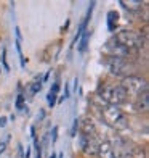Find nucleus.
Returning a JSON list of instances; mask_svg holds the SVG:
<instances>
[{"instance_id":"nucleus-8","label":"nucleus","mask_w":149,"mask_h":158,"mask_svg":"<svg viewBox=\"0 0 149 158\" xmlns=\"http://www.w3.org/2000/svg\"><path fill=\"white\" fill-rule=\"evenodd\" d=\"M98 145H99V142H98L96 137H90V135H80L82 152H85L87 155H96Z\"/></svg>"},{"instance_id":"nucleus-9","label":"nucleus","mask_w":149,"mask_h":158,"mask_svg":"<svg viewBox=\"0 0 149 158\" xmlns=\"http://www.w3.org/2000/svg\"><path fill=\"white\" fill-rule=\"evenodd\" d=\"M96 155H98V158H117L116 150H114V147H112V143L109 140L99 142Z\"/></svg>"},{"instance_id":"nucleus-7","label":"nucleus","mask_w":149,"mask_h":158,"mask_svg":"<svg viewBox=\"0 0 149 158\" xmlns=\"http://www.w3.org/2000/svg\"><path fill=\"white\" fill-rule=\"evenodd\" d=\"M77 129H79L80 135H90V137H98V131L95 126V121L90 116H83L77 119Z\"/></svg>"},{"instance_id":"nucleus-5","label":"nucleus","mask_w":149,"mask_h":158,"mask_svg":"<svg viewBox=\"0 0 149 158\" xmlns=\"http://www.w3.org/2000/svg\"><path fill=\"white\" fill-rule=\"evenodd\" d=\"M106 68L112 76H130L132 64L125 58H114V56H106Z\"/></svg>"},{"instance_id":"nucleus-19","label":"nucleus","mask_w":149,"mask_h":158,"mask_svg":"<svg viewBox=\"0 0 149 158\" xmlns=\"http://www.w3.org/2000/svg\"><path fill=\"white\" fill-rule=\"evenodd\" d=\"M2 63H3L5 69H6V71H10V66H8V63H6V52H5V50L2 52Z\"/></svg>"},{"instance_id":"nucleus-12","label":"nucleus","mask_w":149,"mask_h":158,"mask_svg":"<svg viewBox=\"0 0 149 158\" xmlns=\"http://www.w3.org/2000/svg\"><path fill=\"white\" fill-rule=\"evenodd\" d=\"M117 19H119V13L116 10H111L108 13V29L109 31H114V27L117 24Z\"/></svg>"},{"instance_id":"nucleus-10","label":"nucleus","mask_w":149,"mask_h":158,"mask_svg":"<svg viewBox=\"0 0 149 158\" xmlns=\"http://www.w3.org/2000/svg\"><path fill=\"white\" fill-rule=\"evenodd\" d=\"M133 106H135V110H136L138 113H146L149 110V94H147V90L136 97Z\"/></svg>"},{"instance_id":"nucleus-18","label":"nucleus","mask_w":149,"mask_h":158,"mask_svg":"<svg viewBox=\"0 0 149 158\" xmlns=\"http://www.w3.org/2000/svg\"><path fill=\"white\" fill-rule=\"evenodd\" d=\"M58 90H59V82L56 81V82L52 85V89H50V94H55V95H56V94H58Z\"/></svg>"},{"instance_id":"nucleus-4","label":"nucleus","mask_w":149,"mask_h":158,"mask_svg":"<svg viewBox=\"0 0 149 158\" xmlns=\"http://www.w3.org/2000/svg\"><path fill=\"white\" fill-rule=\"evenodd\" d=\"M120 87L125 90L127 95H133V97H138L139 94H143V92L147 90V82L146 79L139 77V76H127L122 79V84H120Z\"/></svg>"},{"instance_id":"nucleus-16","label":"nucleus","mask_w":149,"mask_h":158,"mask_svg":"<svg viewBox=\"0 0 149 158\" xmlns=\"http://www.w3.org/2000/svg\"><path fill=\"white\" fill-rule=\"evenodd\" d=\"M15 105H16V108H18V110H23V108H24V95H21V94H19L18 98H16V103H15Z\"/></svg>"},{"instance_id":"nucleus-23","label":"nucleus","mask_w":149,"mask_h":158,"mask_svg":"<svg viewBox=\"0 0 149 158\" xmlns=\"http://www.w3.org/2000/svg\"><path fill=\"white\" fill-rule=\"evenodd\" d=\"M5 148H6V143L5 142H0V155L5 152Z\"/></svg>"},{"instance_id":"nucleus-6","label":"nucleus","mask_w":149,"mask_h":158,"mask_svg":"<svg viewBox=\"0 0 149 158\" xmlns=\"http://www.w3.org/2000/svg\"><path fill=\"white\" fill-rule=\"evenodd\" d=\"M103 52L108 56H114V58H125V60L132 55V52L128 48H125L120 44H117L114 39H111V40L106 42L104 47H103Z\"/></svg>"},{"instance_id":"nucleus-15","label":"nucleus","mask_w":149,"mask_h":158,"mask_svg":"<svg viewBox=\"0 0 149 158\" xmlns=\"http://www.w3.org/2000/svg\"><path fill=\"white\" fill-rule=\"evenodd\" d=\"M29 87H31L29 90H31V94H32V95H34V94H37V92L42 89V81H40L39 77H35L34 81H32V84L29 85Z\"/></svg>"},{"instance_id":"nucleus-24","label":"nucleus","mask_w":149,"mask_h":158,"mask_svg":"<svg viewBox=\"0 0 149 158\" xmlns=\"http://www.w3.org/2000/svg\"><path fill=\"white\" fill-rule=\"evenodd\" d=\"M143 19L147 21V8H146V6H144V10H143Z\"/></svg>"},{"instance_id":"nucleus-21","label":"nucleus","mask_w":149,"mask_h":158,"mask_svg":"<svg viewBox=\"0 0 149 158\" xmlns=\"http://www.w3.org/2000/svg\"><path fill=\"white\" fill-rule=\"evenodd\" d=\"M6 121H8V119H6L5 116H0V127H5L6 126Z\"/></svg>"},{"instance_id":"nucleus-14","label":"nucleus","mask_w":149,"mask_h":158,"mask_svg":"<svg viewBox=\"0 0 149 158\" xmlns=\"http://www.w3.org/2000/svg\"><path fill=\"white\" fill-rule=\"evenodd\" d=\"M130 158H146V152L141 147H133L130 150Z\"/></svg>"},{"instance_id":"nucleus-20","label":"nucleus","mask_w":149,"mask_h":158,"mask_svg":"<svg viewBox=\"0 0 149 158\" xmlns=\"http://www.w3.org/2000/svg\"><path fill=\"white\" fill-rule=\"evenodd\" d=\"M56 140H58V127L55 126V127H53V139H52V142L55 143Z\"/></svg>"},{"instance_id":"nucleus-3","label":"nucleus","mask_w":149,"mask_h":158,"mask_svg":"<svg viewBox=\"0 0 149 158\" xmlns=\"http://www.w3.org/2000/svg\"><path fill=\"white\" fill-rule=\"evenodd\" d=\"M112 39H114L117 44H120L122 47L128 48L130 52L139 50L141 47H143V39H141V34L135 32L132 29H122V31H119Z\"/></svg>"},{"instance_id":"nucleus-13","label":"nucleus","mask_w":149,"mask_h":158,"mask_svg":"<svg viewBox=\"0 0 149 158\" xmlns=\"http://www.w3.org/2000/svg\"><path fill=\"white\" fill-rule=\"evenodd\" d=\"M88 39H90V31H85L82 35H80V44H79V52L83 53L87 50V45H88Z\"/></svg>"},{"instance_id":"nucleus-25","label":"nucleus","mask_w":149,"mask_h":158,"mask_svg":"<svg viewBox=\"0 0 149 158\" xmlns=\"http://www.w3.org/2000/svg\"><path fill=\"white\" fill-rule=\"evenodd\" d=\"M50 158H56V155H55V153H52V156H50Z\"/></svg>"},{"instance_id":"nucleus-17","label":"nucleus","mask_w":149,"mask_h":158,"mask_svg":"<svg viewBox=\"0 0 149 158\" xmlns=\"http://www.w3.org/2000/svg\"><path fill=\"white\" fill-rule=\"evenodd\" d=\"M47 102H48V105H50V106H55V105H56V95H55V94H50V92H48V95H47Z\"/></svg>"},{"instance_id":"nucleus-2","label":"nucleus","mask_w":149,"mask_h":158,"mask_svg":"<svg viewBox=\"0 0 149 158\" xmlns=\"http://www.w3.org/2000/svg\"><path fill=\"white\" fill-rule=\"evenodd\" d=\"M99 98L103 100L106 105H112V106H119L127 102L128 95L125 94V90L120 85H106L99 90Z\"/></svg>"},{"instance_id":"nucleus-11","label":"nucleus","mask_w":149,"mask_h":158,"mask_svg":"<svg viewBox=\"0 0 149 158\" xmlns=\"http://www.w3.org/2000/svg\"><path fill=\"white\" fill-rule=\"evenodd\" d=\"M120 5H122L127 11H138L143 3L138 2V0H128V2H125V0H120Z\"/></svg>"},{"instance_id":"nucleus-22","label":"nucleus","mask_w":149,"mask_h":158,"mask_svg":"<svg viewBox=\"0 0 149 158\" xmlns=\"http://www.w3.org/2000/svg\"><path fill=\"white\" fill-rule=\"evenodd\" d=\"M15 32H16V39H18V42L23 39V35H21V31H19V27H15Z\"/></svg>"},{"instance_id":"nucleus-1","label":"nucleus","mask_w":149,"mask_h":158,"mask_svg":"<svg viewBox=\"0 0 149 158\" xmlns=\"http://www.w3.org/2000/svg\"><path fill=\"white\" fill-rule=\"evenodd\" d=\"M101 118L109 127L116 129V131H124L128 127V119L122 113L119 106L112 105H103L101 106Z\"/></svg>"}]
</instances>
